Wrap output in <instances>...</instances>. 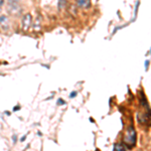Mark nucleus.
I'll list each match as a JSON object with an SVG mask.
<instances>
[{
	"label": "nucleus",
	"instance_id": "obj_3",
	"mask_svg": "<svg viewBox=\"0 0 151 151\" xmlns=\"http://www.w3.org/2000/svg\"><path fill=\"white\" fill-rule=\"evenodd\" d=\"M7 10L12 15H19L21 12V7L19 6V3L17 4H7Z\"/></svg>",
	"mask_w": 151,
	"mask_h": 151
},
{
	"label": "nucleus",
	"instance_id": "obj_9",
	"mask_svg": "<svg viewBox=\"0 0 151 151\" xmlns=\"http://www.w3.org/2000/svg\"><path fill=\"white\" fill-rule=\"evenodd\" d=\"M20 0H7V4H17Z\"/></svg>",
	"mask_w": 151,
	"mask_h": 151
},
{
	"label": "nucleus",
	"instance_id": "obj_1",
	"mask_svg": "<svg viewBox=\"0 0 151 151\" xmlns=\"http://www.w3.org/2000/svg\"><path fill=\"white\" fill-rule=\"evenodd\" d=\"M124 143L128 147H133L136 144V131L133 128V126H130L127 129L125 136H124Z\"/></svg>",
	"mask_w": 151,
	"mask_h": 151
},
{
	"label": "nucleus",
	"instance_id": "obj_7",
	"mask_svg": "<svg viewBox=\"0 0 151 151\" xmlns=\"http://www.w3.org/2000/svg\"><path fill=\"white\" fill-rule=\"evenodd\" d=\"M114 151H126V149L124 148V146L122 144L116 143V144L114 145Z\"/></svg>",
	"mask_w": 151,
	"mask_h": 151
},
{
	"label": "nucleus",
	"instance_id": "obj_11",
	"mask_svg": "<svg viewBox=\"0 0 151 151\" xmlns=\"http://www.w3.org/2000/svg\"><path fill=\"white\" fill-rule=\"evenodd\" d=\"M77 96V93H76V92H74V93H72L70 95V98H74V97H76Z\"/></svg>",
	"mask_w": 151,
	"mask_h": 151
},
{
	"label": "nucleus",
	"instance_id": "obj_4",
	"mask_svg": "<svg viewBox=\"0 0 151 151\" xmlns=\"http://www.w3.org/2000/svg\"><path fill=\"white\" fill-rule=\"evenodd\" d=\"M0 28L3 29V30L9 29V20L6 15L0 16Z\"/></svg>",
	"mask_w": 151,
	"mask_h": 151
},
{
	"label": "nucleus",
	"instance_id": "obj_8",
	"mask_svg": "<svg viewBox=\"0 0 151 151\" xmlns=\"http://www.w3.org/2000/svg\"><path fill=\"white\" fill-rule=\"evenodd\" d=\"M65 4H67V0H58V8L62 10L65 7Z\"/></svg>",
	"mask_w": 151,
	"mask_h": 151
},
{
	"label": "nucleus",
	"instance_id": "obj_12",
	"mask_svg": "<svg viewBox=\"0 0 151 151\" xmlns=\"http://www.w3.org/2000/svg\"><path fill=\"white\" fill-rule=\"evenodd\" d=\"M148 65H149V62H148V60H146V63H145V68H146V70L148 69Z\"/></svg>",
	"mask_w": 151,
	"mask_h": 151
},
{
	"label": "nucleus",
	"instance_id": "obj_14",
	"mask_svg": "<svg viewBox=\"0 0 151 151\" xmlns=\"http://www.w3.org/2000/svg\"><path fill=\"white\" fill-rule=\"evenodd\" d=\"M3 2H4V0H0V7L3 5Z\"/></svg>",
	"mask_w": 151,
	"mask_h": 151
},
{
	"label": "nucleus",
	"instance_id": "obj_2",
	"mask_svg": "<svg viewBox=\"0 0 151 151\" xmlns=\"http://www.w3.org/2000/svg\"><path fill=\"white\" fill-rule=\"evenodd\" d=\"M31 23H32V16H31V14H29V13L24 14L22 20H21V27H22V30L27 31L29 27H30Z\"/></svg>",
	"mask_w": 151,
	"mask_h": 151
},
{
	"label": "nucleus",
	"instance_id": "obj_6",
	"mask_svg": "<svg viewBox=\"0 0 151 151\" xmlns=\"http://www.w3.org/2000/svg\"><path fill=\"white\" fill-rule=\"evenodd\" d=\"M40 21H41V16L38 15L37 18L35 19V29L36 31L40 29Z\"/></svg>",
	"mask_w": 151,
	"mask_h": 151
},
{
	"label": "nucleus",
	"instance_id": "obj_10",
	"mask_svg": "<svg viewBox=\"0 0 151 151\" xmlns=\"http://www.w3.org/2000/svg\"><path fill=\"white\" fill-rule=\"evenodd\" d=\"M65 102L63 101V99H58V105H65Z\"/></svg>",
	"mask_w": 151,
	"mask_h": 151
},
{
	"label": "nucleus",
	"instance_id": "obj_5",
	"mask_svg": "<svg viewBox=\"0 0 151 151\" xmlns=\"http://www.w3.org/2000/svg\"><path fill=\"white\" fill-rule=\"evenodd\" d=\"M90 3H91L90 0H77L78 6L82 7V8H88V7H90Z\"/></svg>",
	"mask_w": 151,
	"mask_h": 151
},
{
	"label": "nucleus",
	"instance_id": "obj_15",
	"mask_svg": "<svg viewBox=\"0 0 151 151\" xmlns=\"http://www.w3.org/2000/svg\"><path fill=\"white\" fill-rule=\"evenodd\" d=\"M25 138H26L25 136H24V137H22V138H21V141H24V139H25Z\"/></svg>",
	"mask_w": 151,
	"mask_h": 151
},
{
	"label": "nucleus",
	"instance_id": "obj_13",
	"mask_svg": "<svg viewBox=\"0 0 151 151\" xmlns=\"http://www.w3.org/2000/svg\"><path fill=\"white\" fill-rule=\"evenodd\" d=\"M19 108H20V107H19V106H16V107H14L13 111H17V110H19Z\"/></svg>",
	"mask_w": 151,
	"mask_h": 151
}]
</instances>
